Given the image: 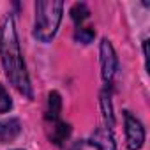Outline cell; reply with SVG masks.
I'll list each match as a JSON object with an SVG mask.
<instances>
[{"instance_id":"7c38bea8","label":"cell","mask_w":150,"mask_h":150,"mask_svg":"<svg viewBox=\"0 0 150 150\" xmlns=\"http://www.w3.org/2000/svg\"><path fill=\"white\" fill-rule=\"evenodd\" d=\"M103 110H104V118L106 122H110V127L113 125V115H111V104H110V96L106 97V94H103Z\"/></svg>"},{"instance_id":"7a4b0ae2","label":"cell","mask_w":150,"mask_h":150,"mask_svg":"<svg viewBox=\"0 0 150 150\" xmlns=\"http://www.w3.org/2000/svg\"><path fill=\"white\" fill-rule=\"evenodd\" d=\"M62 9H64V4L58 2V0H41V2L35 4L34 35L39 41L48 42L53 39L62 20Z\"/></svg>"},{"instance_id":"8fae6325","label":"cell","mask_w":150,"mask_h":150,"mask_svg":"<svg viewBox=\"0 0 150 150\" xmlns=\"http://www.w3.org/2000/svg\"><path fill=\"white\" fill-rule=\"evenodd\" d=\"M11 106H13V103H11L9 94L6 92V88H4L2 85H0V113L9 111V110H11Z\"/></svg>"},{"instance_id":"277c9868","label":"cell","mask_w":150,"mask_h":150,"mask_svg":"<svg viewBox=\"0 0 150 150\" xmlns=\"http://www.w3.org/2000/svg\"><path fill=\"white\" fill-rule=\"evenodd\" d=\"M101 72H103L104 83L111 85L113 76L117 72V57H115L113 46L108 39H103V42H101Z\"/></svg>"},{"instance_id":"9c48e42d","label":"cell","mask_w":150,"mask_h":150,"mask_svg":"<svg viewBox=\"0 0 150 150\" xmlns=\"http://www.w3.org/2000/svg\"><path fill=\"white\" fill-rule=\"evenodd\" d=\"M88 9H87V6L85 4H74L72 6V9H71V18L74 20V23H81V21H85L87 18H88Z\"/></svg>"},{"instance_id":"3957f363","label":"cell","mask_w":150,"mask_h":150,"mask_svg":"<svg viewBox=\"0 0 150 150\" xmlns=\"http://www.w3.org/2000/svg\"><path fill=\"white\" fill-rule=\"evenodd\" d=\"M125 120V138H127V148L129 150H139L145 141V129L141 122L131 115V111H124Z\"/></svg>"},{"instance_id":"52a82bcc","label":"cell","mask_w":150,"mask_h":150,"mask_svg":"<svg viewBox=\"0 0 150 150\" xmlns=\"http://www.w3.org/2000/svg\"><path fill=\"white\" fill-rule=\"evenodd\" d=\"M21 131L20 120L16 118H9V120H2L0 122V141L2 143H9L13 141Z\"/></svg>"},{"instance_id":"6da1fadb","label":"cell","mask_w":150,"mask_h":150,"mask_svg":"<svg viewBox=\"0 0 150 150\" xmlns=\"http://www.w3.org/2000/svg\"><path fill=\"white\" fill-rule=\"evenodd\" d=\"M0 55H2L6 76L11 81V85L20 94L32 99V87H30V80H28V72H27V67L23 62L14 20L11 14L6 16V20L2 23V30H0Z\"/></svg>"},{"instance_id":"4fadbf2b","label":"cell","mask_w":150,"mask_h":150,"mask_svg":"<svg viewBox=\"0 0 150 150\" xmlns=\"http://www.w3.org/2000/svg\"><path fill=\"white\" fill-rule=\"evenodd\" d=\"M72 150H85V148H81V146H76V148H72Z\"/></svg>"},{"instance_id":"ba28073f","label":"cell","mask_w":150,"mask_h":150,"mask_svg":"<svg viewBox=\"0 0 150 150\" xmlns=\"http://www.w3.org/2000/svg\"><path fill=\"white\" fill-rule=\"evenodd\" d=\"M60 110H62V99H60L58 92H50L48 103H46V120L48 122L58 120Z\"/></svg>"},{"instance_id":"30bf717a","label":"cell","mask_w":150,"mask_h":150,"mask_svg":"<svg viewBox=\"0 0 150 150\" xmlns=\"http://www.w3.org/2000/svg\"><path fill=\"white\" fill-rule=\"evenodd\" d=\"M94 37H96V32H94V28H90V27H80V28L76 30V34H74V39H76L78 42H81V44L92 42Z\"/></svg>"},{"instance_id":"8992f818","label":"cell","mask_w":150,"mask_h":150,"mask_svg":"<svg viewBox=\"0 0 150 150\" xmlns=\"http://www.w3.org/2000/svg\"><path fill=\"white\" fill-rule=\"evenodd\" d=\"M71 132V127L65 124V122H60V120H53L50 122V127H48V138L55 143V145H60L62 141L67 139Z\"/></svg>"},{"instance_id":"5b68a950","label":"cell","mask_w":150,"mask_h":150,"mask_svg":"<svg viewBox=\"0 0 150 150\" xmlns=\"http://www.w3.org/2000/svg\"><path fill=\"white\" fill-rule=\"evenodd\" d=\"M97 150H115V143L111 138V131L110 127H101L92 134V141H90Z\"/></svg>"}]
</instances>
